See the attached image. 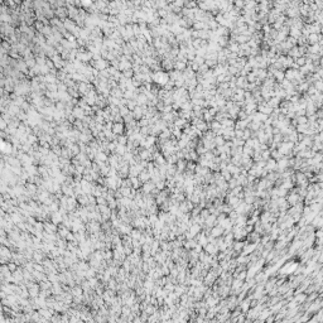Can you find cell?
<instances>
[{
  "instance_id": "obj_1",
  "label": "cell",
  "mask_w": 323,
  "mask_h": 323,
  "mask_svg": "<svg viewBox=\"0 0 323 323\" xmlns=\"http://www.w3.org/2000/svg\"><path fill=\"white\" fill-rule=\"evenodd\" d=\"M43 227L45 228V231L49 232V234H55V232L57 231L56 225H55V224H49V222H44V226H43Z\"/></svg>"
},
{
  "instance_id": "obj_10",
  "label": "cell",
  "mask_w": 323,
  "mask_h": 323,
  "mask_svg": "<svg viewBox=\"0 0 323 323\" xmlns=\"http://www.w3.org/2000/svg\"><path fill=\"white\" fill-rule=\"evenodd\" d=\"M112 256V252L111 251H106L105 254H102V258H105V259H110Z\"/></svg>"
},
{
  "instance_id": "obj_6",
  "label": "cell",
  "mask_w": 323,
  "mask_h": 323,
  "mask_svg": "<svg viewBox=\"0 0 323 323\" xmlns=\"http://www.w3.org/2000/svg\"><path fill=\"white\" fill-rule=\"evenodd\" d=\"M39 314H41V316L47 317V318H49V317L52 316V313H49L48 311H45V309H41V311H39Z\"/></svg>"
},
{
  "instance_id": "obj_9",
  "label": "cell",
  "mask_w": 323,
  "mask_h": 323,
  "mask_svg": "<svg viewBox=\"0 0 323 323\" xmlns=\"http://www.w3.org/2000/svg\"><path fill=\"white\" fill-rule=\"evenodd\" d=\"M8 268H9V270L13 273L14 270H17V265H15L14 263H10V264H8Z\"/></svg>"
},
{
  "instance_id": "obj_11",
  "label": "cell",
  "mask_w": 323,
  "mask_h": 323,
  "mask_svg": "<svg viewBox=\"0 0 323 323\" xmlns=\"http://www.w3.org/2000/svg\"><path fill=\"white\" fill-rule=\"evenodd\" d=\"M5 128H6V124L4 122L3 119H0V129H5Z\"/></svg>"
},
{
  "instance_id": "obj_5",
  "label": "cell",
  "mask_w": 323,
  "mask_h": 323,
  "mask_svg": "<svg viewBox=\"0 0 323 323\" xmlns=\"http://www.w3.org/2000/svg\"><path fill=\"white\" fill-rule=\"evenodd\" d=\"M96 202L98 203V206H104V205H106V199H105V197L102 196V197H97L96 198Z\"/></svg>"
},
{
  "instance_id": "obj_2",
  "label": "cell",
  "mask_w": 323,
  "mask_h": 323,
  "mask_svg": "<svg viewBox=\"0 0 323 323\" xmlns=\"http://www.w3.org/2000/svg\"><path fill=\"white\" fill-rule=\"evenodd\" d=\"M222 232H224V227H222V226H218V227L212 228V236H213V237L220 236Z\"/></svg>"
},
{
  "instance_id": "obj_8",
  "label": "cell",
  "mask_w": 323,
  "mask_h": 323,
  "mask_svg": "<svg viewBox=\"0 0 323 323\" xmlns=\"http://www.w3.org/2000/svg\"><path fill=\"white\" fill-rule=\"evenodd\" d=\"M33 256H34V259H35L37 261H41L42 258H43V256H42V254H39V252H34V254H33Z\"/></svg>"
},
{
  "instance_id": "obj_12",
  "label": "cell",
  "mask_w": 323,
  "mask_h": 323,
  "mask_svg": "<svg viewBox=\"0 0 323 323\" xmlns=\"http://www.w3.org/2000/svg\"><path fill=\"white\" fill-rule=\"evenodd\" d=\"M34 270H37V271H41V270H43V268H42L41 265L35 264V265H34Z\"/></svg>"
},
{
  "instance_id": "obj_4",
  "label": "cell",
  "mask_w": 323,
  "mask_h": 323,
  "mask_svg": "<svg viewBox=\"0 0 323 323\" xmlns=\"http://www.w3.org/2000/svg\"><path fill=\"white\" fill-rule=\"evenodd\" d=\"M59 236H62V237H66V235L68 234V228L66 226H62V227H59Z\"/></svg>"
},
{
  "instance_id": "obj_7",
  "label": "cell",
  "mask_w": 323,
  "mask_h": 323,
  "mask_svg": "<svg viewBox=\"0 0 323 323\" xmlns=\"http://www.w3.org/2000/svg\"><path fill=\"white\" fill-rule=\"evenodd\" d=\"M73 294H75L76 297H80V295L82 294V289H80V288H75V289H73Z\"/></svg>"
},
{
  "instance_id": "obj_3",
  "label": "cell",
  "mask_w": 323,
  "mask_h": 323,
  "mask_svg": "<svg viewBox=\"0 0 323 323\" xmlns=\"http://www.w3.org/2000/svg\"><path fill=\"white\" fill-rule=\"evenodd\" d=\"M298 199H299V196L295 195V192H293V193H290V196H289V198H288V202L291 203V205H295Z\"/></svg>"
}]
</instances>
